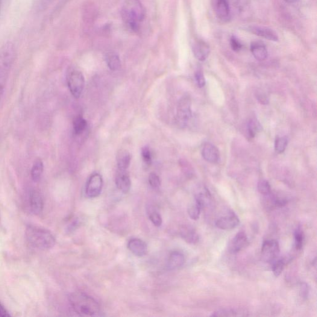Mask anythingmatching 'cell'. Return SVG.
I'll use <instances>...</instances> for the list:
<instances>
[{
    "label": "cell",
    "instance_id": "obj_12",
    "mask_svg": "<svg viewBox=\"0 0 317 317\" xmlns=\"http://www.w3.org/2000/svg\"><path fill=\"white\" fill-rule=\"evenodd\" d=\"M248 244V240L245 232L240 231L232 240L230 250L232 253L237 254L244 249Z\"/></svg>",
    "mask_w": 317,
    "mask_h": 317
},
{
    "label": "cell",
    "instance_id": "obj_24",
    "mask_svg": "<svg viewBox=\"0 0 317 317\" xmlns=\"http://www.w3.org/2000/svg\"><path fill=\"white\" fill-rule=\"evenodd\" d=\"M105 61L108 67L112 71H117L121 67V61H120L119 56L116 53H108L105 57Z\"/></svg>",
    "mask_w": 317,
    "mask_h": 317
},
{
    "label": "cell",
    "instance_id": "obj_20",
    "mask_svg": "<svg viewBox=\"0 0 317 317\" xmlns=\"http://www.w3.org/2000/svg\"><path fill=\"white\" fill-rule=\"evenodd\" d=\"M116 160L118 171H127L130 165V154L127 150L121 149L117 153Z\"/></svg>",
    "mask_w": 317,
    "mask_h": 317
},
{
    "label": "cell",
    "instance_id": "obj_38",
    "mask_svg": "<svg viewBox=\"0 0 317 317\" xmlns=\"http://www.w3.org/2000/svg\"><path fill=\"white\" fill-rule=\"evenodd\" d=\"M309 287L305 283H302L300 286V295L302 298L306 299L309 296Z\"/></svg>",
    "mask_w": 317,
    "mask_h": 317
},
{
    "label": "cell",
    "instance_id": "obj_28",
    "mask_svg": "<svg viewBox=\"0 0 317 317\" xmlns=\"http://www.w3.org/2000/svg\"><path fill=\"white\" fill-rule=\"evenodd\" d=\"M201 208L195 202L188 208V214L193 220H198L200 216Z\"/></svg>",
    "mask_w": 317,
    "mask_h": 317
},
{
    "label": "cell",
    "instance_id": "obj_39",
    "mask_svg": "<svg viewBox=\"0 0 317 317\" xmlns=\"http://www.w3.org/2000/svg\"><path fill=\"white\" fill-rule=\"evenodd\" d=\"M10 314L8 313L7 309H5L4 305L0 303V317L10 316Z\"/></svg>",
    "mask_w": 317,
    "mask_h": 317
},
{
    "label": "cell",
    "instance_id": "obj_29",
    "mask_svg": "<svg viewBox=\"0 0 317 317\" xmlns=\"http://www.w3.org/2000/svg\"><path fill=\"white\" fill-rule=\"evenodd\" d=\"M258 190L261 194L268 196L271 193V188L268 181L260 180L258 184Z\"/></svg>",
    "mask_w": 317,
    "mask_h": 317
},
{
    "label": "cell",
    "instance_id": "obj_41",
    "mask_svg": "<svg viewBox=\"0 0 317 317\" xmlns=\"http://www.w3.org/2000/svg\"><path fill=\"white\" fill-rule=\"evenodd\" d=\"M284 1L288 3V4H293V3L297 2L298 0H284Z\"/></svg>",
    "mask_w": 317,
    "mask_h": 317
},
{
    "label": "cell",
    "instance_id": "obj_33",
    "mask_svg": "<svg viewBox=\"0 0 317 317\" xmlns=\"http://www.w3.org/2000/svg\"><path fill=\"white\" fill-rule=\"evenodd\" d=\"M237 312L234 309H224L216 311L212 313L211 316H237Z\"/></svg>",
    "mask_w": 317,
    "mask_h": 317
},
{
    "label": "cell",
    "instance_id": "obj_2",
    "mask_svg": "<svg viewBox=\"0 0 317 317\" xmlns=\"http://www.w3.org/2000/svg\"><path fill=\"white\" fill-rule=\"evenodd\" d=\"M123 22L130 30H139L145 17V10L140 0H126L121 11Z\"/></svg>",
    "mask_w": 317,
    "mask_h": 317
},
{
    "label": "cell",
    "instance_id": "obj_6",
    "mask_svg": "<svg viewBox=\"0 0 317 317\" xmlns=\"http://www.w3.org/2000/svg\"><path fill=\"white\" fill-rule=\"evenodd\" d=\"M280 245L275 240H267L263 243L261 255L263 262H274L280 254Z\"/></svg>",
    "mask_w": 317,
    "mask_h": 317
},
{
    "label": "cell",
    "instance_id": "obj_8",
    "mask_svg": "<svg viewBox=\"0 0 317 317\" xmlns=\"http://www.w3.org/2000/svg\"><path fill=\"white\" fill-rule=\"evenodd\" d=\"M103 187V179L98 173H95L88 179L86 186V195L88 198H96L101 195Z\"/></svg>",
    "mask_w": 317,
    "mask_h": 317
},
{
    "label": "cell",
    "instance_id": "obj_35",
    "mask_svg": "<svg viewBox=\"0 0 317 317\" xmlns=\"http://www.w3.org/2000/svg\"><path fill=\"white\" fill-rule=\"evenodd\" d=\"M149 184L153 189H158L161 186L160 177L155 173H151L148 177Z\"/></svg>",
    "mask_w": 317,
    "mask_h": 317
},
{
    "label": "cell",
    "instance_id": "obj_5",
    "mask_svg": "<svg viewBox=\"0 0 317 317\" xmlns=\"http://www.w3.org/2000/svg\"><path fill=\"white\" fill-rule=\"evenodd\" d=\"M67 84L72 95L75 98H79L83 92L85 85L83 73L78 70H70L67 75Z\"/></svg>",
    "mask_w": 317,
    "mask_h": 317
},
{
    "label": "cell",
    "instance_id": "obj_7",
    "mask_svg": "<svg viewBox=\"0 0 317 317\" xmlns=\"http://www.w3.org/2000/svg\"><path fill=\"white\" fill-rule=\"evenodd\" d=\"M192 102L189 97L184 96L178 102L177 119L179 125L184 127L192 117Z\"/></svg>",
    "mask_w": 317,
    "mask_h": 317
},
{
    "label": "cell",
    "instance_id": "obj_32",
    "mask_svg": "<svg viewBox=\"0 0 317 317\" xmlns=\"http://www.w3.org/2000/svg\"><path fill=\"white\" fill-rule=\"evenodd\" d=\"M258 128H259V127H258L257 120H255L254 119L249 120L247 125V131L248 136L250 137L251 139H253L255 135H256L258 131Z\"/></svg>",
    "mask_w": 317,
    "mask_h": 317
},
{
    "label": "cell",
    "instance_id": "obj_18",
    "mask_svg": "<svg viewBox=\"0 0 317 317\" xmlns=\"http://www.w3.org/2000/svg\"><path fill=\"white\" fill-rule=\"evenodd\" d=\"M116 184L118 189L123 193H128L130 190L131 183L127 171H118L116 178Z\"/></svg>",
    "mask_w": 317,
    "mask_h": 317
},
{
    "label": "cell",
    "instance_id": "obj_23",
    "mask_svg": "<svg viewBox=\"0 0 317 317\" xmlns=\"http://www.w3.org/2000/svg\"><path fill=\"white\" fill-rule=\"evenodd\" d=\"M216 11L217 15L220 19H227L230 15V8L227 0H218Z\"/></svg>",
    "mask_w": 317,
    "mask_h": 317
},
{
    "label": "cell",
    "instance_id": "obj_25",
    "mask_svg": "<svg viewBox=\"0 0 317 317\" xmlns=\"http://www.w3.org/2000/svg\"><path fill=\"white\" fill-rule=\"evenodd\" d=\"M86 127V120L81 116L76 117L73 121V130H74L75 134L79 135L83 133Z\"/></svg>",
    "mask_w": 317,
    "mask_h": 317
},
{
    "label": "cell",
    "instance_id": "obj_14",
    "mask_svg": "<svg viewBox=\"0 0 317 317\" xmlns=\"http://www.w3.org/2000/svg\"><path fill=\"white\" fill-rule=\"evenodd\" d=\"M179 234L185 241L190 244H196L199 242V235L192 226L182 225L179 230Z\"/></svg>",
    "mask_w": 317,
    "mask_h": 317
},
{
    "label": "cell",
    "instance_id": "obj_9",
    "mask_svg": "<svg viewBox=\"0 0 317 317\" xmlns=\"http://www.w3.org/2000/svg\"><path fill=\"white\" fill-rule=\"evenodd\" d=\"M240 224V220L236 214L231 212L228 215L221 217L216 222V227L222 230H231Z\"/></svg>",
    "mask_w": 317,
    "mask_h": 317
},
{
    "label": "cell",
    "instance_id": "obj_16",
    "mask_svg": "<svg viewBox=\"0 0 317 317\" xmlns=\"http://www.w3.org/2000/svg\"><path fill=\"white\" fill-rule=\"evenodd\" d=\"M202 155L208 163H216L219 160V152L218 148L210 143H205L202 149Z\"/></svg>",
    "mask_w": 317,
    "mask_h": 317
},
{
    "label": "cell",
    "instance_id": "obj_11",
    "mask_svg": "<svg viewBox=\"0 0 317 317\" xmlns=\"http://www.w3.org/2000/svg\"><path fill=\"white\" fill-rule=\"evenodd\" d=\"M127 246L129 251L137 257H144L148 253V246L139 238H132L129 240Z\"/></svg>",
    "mask_w": 317,
    "mask_h": 317
},
{
    "label": "cell",
    "instance_id": "obj_27",
    "mask_svg": "<svg viewBox=\"0 0 317 317\" xmlns=\"http://www.w3.org/2000/svg\"><path fill=\"white\" fill-rule=\"evenodd\" d=\"M295 247L296 250L300 251L303 247L305 236L303 231L301 229L298 228L295 231Z\"/></svg>",
    "mask_w": 317,
    "mask_h": 317
},
{
    "label": "cell",
    "instance_id": "obj_4",
    "mask_svg": "<svg viewBox=\"0 0 317 317\" xmlns=\"http://www.w3.org/2000/svg\"><path fill=\"white\" fill-rule=\"evenodd\" d=\"M16 55V49L12 43H5L0 49V100L4 95Z\"/></svg>",
    "mask_w": 317,
    "mask_h": 317
},
{
    "label": "cell",
    "instance_id": "obj_3",
    "mask_svg": "<svg viewBox=\"0 0 317 317\" xmlns=\"http://www.w3.org/2000/svg\"><path fill=\"white\" fill-rule=\"evenodd\" d=\"M69 301L73 311L80 316H97L101 311L98 302L84 292H73Z\"/></svg>",
    "mask_w": 317,
    "mask_h": 317
},
{
    "label": "cell",
    "instance_id": "obj_15",
    "mask_svg": "<svg viewBox=\"0 0 317 317\" xmlns=\"http://www.w3.org/2000/svg\"><path fill=\"white\" fill-rule=\"evenodd\" d=\"M193 52L196 59L203 61L209 56L210 52V47L205 41L199 40L193 44Z\"/></svg>",
    "mask_w": 317,
    "mask_h": 317
},
{
    "label": "cell",
    "instance_id": "obj_37",
    "mask_svg": "<svg viewBox=\"0 0 317 317\" xmlns=\"http://www.w3.org/2000/svg\"><path fill=\"white\" fill-rule=\"evenodd\" d=\"M195 79L199 87L202 88L205 86L206 81H205L203 73H202L201 70H198V71L196 72L195 73Z\"/></svg>",
    "mask_w": 317,
    "mask_h": 317
},
{
    "label": "cell",
    "instance_id": "obj_34",
    "mask_svg": "<svg viewBox=\"0 0 317 317\" xmlns=\"http://www.w3.org/2000/svg\"><path fill=\"white\" fill-rule=\"evenodd\" d=\"M143 162L146 165L150 166L152 163V155L150 149L148 146L143 147L142 150Z\"/></svg>",
    "mask_w": 317,
    "mask_h": 317
},
{
    "label": "cell",
    "instance_id": "obj_40",
    "mask_svg": "<svg viewBox=\"0 0 317 317\" xmlns=\"http://www.w3.org/2000/svg\"><path fill=\"white\" fill-rule=\"evenodd\" d=\"M257 98L258 101L262 102V104H266L267 102H268V101H267L266 97L262 96V95H258Z\"/></svg>",
    "mask_w": 317,
    "mask_h": 317
},
{
    "label": "cell",
    "instance_id": "obj_36",
    "mask_svg": "<svg viewBox=\"0 0 317 317\" xmlns=\"http://www.w3.org/2000/svg\"><path fill=\"white\" fill-rule=\"evenodd\" d=\"M230 45L232 50L235 52H239L242 48V44L236 36H233L231 38Z\"/></svg>",
    "mask_w": 317,
    "mask_h": 317
},
{
    "label": "cell",
    "instance_id": "obj_31",
    "mask_svg": "<svg viewBox=\"0 0 317 317\" xmlns=\"http://www.w3.org/2000/svg\"><path fill=\"white\" fill-rule=\"evenodd\" d=\"M149 218L155 227H160L162 225L163 219L157 211L152 210L149 213Z\"/></svg>",
    "mask_w": 317,
    "mask_h": 317
},
{
    "label": "cell",
    "instance_id": "obj_21",
    "mask_svg": "<svg viewBox=\"0 0 317 317\" xmlns=\"http://www.w3.org/2000/svg\"><path fill=\"white\" fill-rule=\"evenodd\" d=\"M44 166L43 163L40 158H37L34 161L33 165L32 166L31 175L32 180L34 183H38L42 177Z\"/></svg>",
    "mask_w": 317,
    "mask_h": 317
},
{
    "label": "cell",
    "instance_id": "obj_17",
    "mask_svg": "<svg viewBox=\"0 0 317 317\" xmlns=\"http://www.w3.org/2000/svg\"><path fill=\"white\" fill-rule=\"evenodd\" d=\"M186 262V258L183 253L180 252L174 251L170 254L167 262V269L175 270L181 268Z\"/></svg>",
    "mask_w": 317,
    "mask_h": 317
},
{
    "label": "cell",
    "instance_id": "obj_22",
    "mask_svg": "<svg viewBox=\"0 0 317 317\" xmlns=\"http://www.w3.org/2000/svg\"><path fill=\"white\" fill-rule=\"evenodd\" d=\"M211 199V193L206 187H202L195 195V202L202 208L207 207Z\"/></svg>",
    "mask_w": 317,
    "mask_h": 317
},
{
    "label": "cell",
    "instance_id": "obj_19",
    "mask_svg": "<svg viewBox=\"0 0 317 317\" xmlns=\"http://www.w3.org/2000/svg\"><path fill=\"white\" fill-rule=\"evenodd\" d=\"M251 51L254 57L258 61H263L268 57V51L264 43L258 41L252 42Z\"/></svg>",
    "mask_w": 317,
    "mask_h": 317
},
{
    "label": "cell",
    "instance_id": "obj_30",
    "mask_svg": "<svg viewBox=\"0 0 317 317\" xmlns=\"http://www.w3.org/2000/svg\"><path fill=\"white\" fill-rule=\"evenodd\" d=\"M285 265L286 262L284 259H279L275 262L272 266V271L276 277H278L281 274Z\"/></svg>",
    "mask_w": 317,
    "mask_h": 317
},
{
    "label": "cell",
    "instance_id": "obj_1",
    "mask_svg": "<svg viewBox=\"0 0 317 317\" xmlns=\"http://www.w3.org/2000/svg\"><path fill=\"white\" fill-rule=\"evenodd\" d=\"M26 241L32 248L46 251L54 247L55 238L51 232L45 228L34 225H29L26 229Z\"/></svg>",
    "mask_w": 317,
    "mask_h": 317
},
{
    "label": "cell",
    "instance_id": "obj_26",
    "mask_svg": "<svg viewBox=\"0 0 317 317\" xmlns=\"http://www.w3.org/2000/svg\"><path fill=\"white\" fill-rule=\"evenodd\" d=\"M287 144H288V139L286 137L277 138L275 144V151L279 154L283 153L286 150Z\"/></svg>",
    "mask_w": 317,
    "mask_h": 317
},
{
    "label": "cell",
    "instance_id": "obj_13",
    "mask_svg": "<svg viewBox=\"0 0 317 317\" xmlns=\"http://www.w3.org/2000/svg\"><path fill=\"white\" fill-rule=\"evenodd\" d=\"M248 31L256 36L271 41H278L279 37L277 32L273 29L264 26H253L248 28Z\"/></svg>",
    "mask_w": 317,
    "mask_h": 317
},
{
    "label": "cell",
    "instance_id": "obj_10",
    "mask_svg": "<svg viewBox=\"0 0 317 317\" xmlns=\"http://www.w3.org/2000/svg\"><path fill=\"white\" fill-rule=\"evenodd\" d=\"M29 209L34 214H40L43 209V197L39 191L32 190L28 197Z\"/></svg>",
    "mask_w": 317,
    "mask_h": 317
}]
</instances>
